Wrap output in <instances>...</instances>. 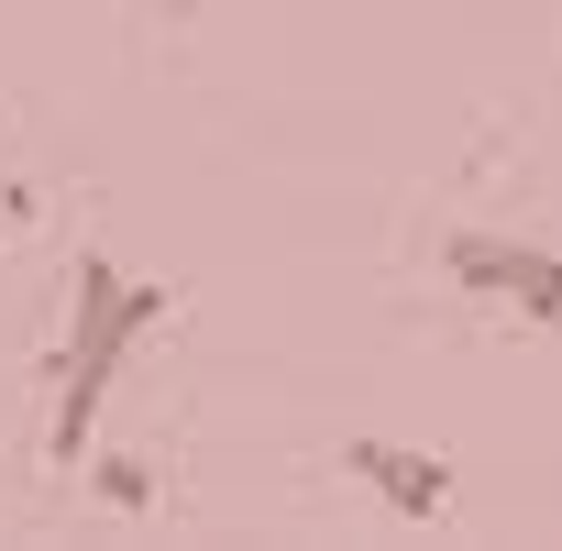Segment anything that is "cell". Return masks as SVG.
<instances>
[{
    "label": "cell",
    "mask_w": 562,
    "mask_h": 551,
    "mask_svg": "<svg viewBox=\"0 0 562 551\" xmlns=\"http://www.w3.org/2000/svg\"><path fill=\"white\" fill-rule=\"evenodd\" d=\"M551 12H562V0H551Z\"/></svg>",
    "instance_id": "cell-6"
},
{
    "label": "cell",
    "mask_w": 562,
    "mask_h": 551,
    "mask_svg": "<svg viewBox=\"0 0 562 551\" xmlns=\"http://www.w3.org/2000/svg\"><path fill=\"white\" fill-rule=\"evenodd\" d=\"M342 474L364 496H386L397 518H441L452 507V463L441 452H408V441H342Z\"/></svg>",
    "instance_id": "cell-3"
},
{
    "label": "cell",
    "mask_w": 562,
    "mask_h": 551,
    "mask_svg": "<svg viewBox=\"0 0 562 551\" xmlns=\"http://www.w3.org/2000/svg\"><path fill=\"white\" fill-rule=\"evenodd\" d=\"M166 12H188V0H166Z\"/></svg>",
    "instance_id": "cell-5"
},
{
    "label": "cell",
    "mask_w": 562,
    "mask_h": 551,
    "mask_svg": "<svg viewBox=\"0 0 562 551\" xmlns=\"http://www.w3.org/2000/svg\"><path fill=\"white\" fill-rule=\"evenodd\" d=\"M166 321V288L122 276L111 254H78V299H67V342H56V408H45V463L67 474L122 386V364L144 353V331Z\"/></svg>",
    "instance_id": "cell-1"
},
{
    "label": "cell",
    "mask_w": 562,
    "mask_h": 551,
    "mask_svg": "<svg viewBox=\"0 0 562 551\" xmlns=\"http://www.w3.org/2000/svg\"><path fill=\"white\" fill-rule=\"evenodd\" d=\"M89 485H100L111 507H155V474H144L133 452H100V463H89Z\"/></svg>",
    "instance_id": "cell-4"
},
{
    "label": "cell",
    "mask_w": 562,
    "mask_h": 551,
    "mask_svg": "<svg viewBox=\"0 0 562 551\" xmlns=\"http://www.w3.org/2000/svg\"><path fill=\"white\" fill-rule=\"evenodd\" d=\"M441 276H452L463 299L518 310L529 331H562V254H551V243H518V232H441Z\"/></svg>",
    "instance_id": "cell-2"
}]
</instances>
